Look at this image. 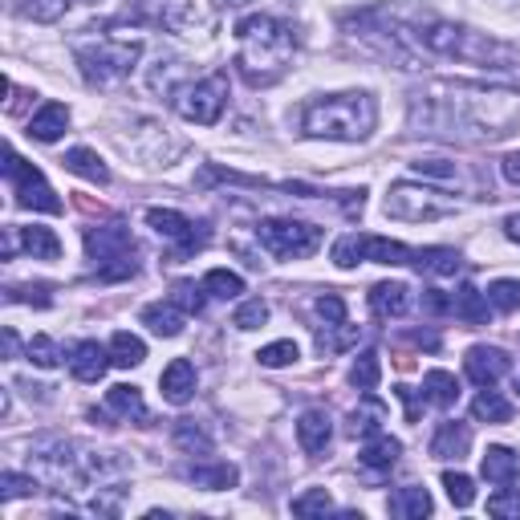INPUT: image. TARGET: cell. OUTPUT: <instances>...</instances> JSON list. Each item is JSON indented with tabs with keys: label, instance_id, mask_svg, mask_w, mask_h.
<instances>
[{
	"label": "cell",
	"instance_id": "48",
	"mask_svg": "<svg viewBox=\"0 0 520 520\" xmlns=\"http://www.w3.org/2000/svg\"><path fill=\"white\" fill-rule=\"evenodd\" d=\"M334 265H338V269H354V265H362L358 232H350V236H342V240L334 244Z\"/></svg>",
	"mask_w": 520,
	"mask_h": 520
},
{
	"label": "cell",
	"instance_id": "8",
	"mask_svg": "<svg viewBox=\"0 0 520 520\" xmlns=\"http://www.w3.org/2000/svg\"><path fill=\"white\" fill-rule=\"evenodd\" d=\"M175 110L187 118V122H195V126H212V122H220V114H224V106H228V74H208V78H200V82H187V86H179L175 90Z\"/></svg>",
	"mask_w": 520,
	"mask_h": 520
},
{
	"label": "cell",
	"instance_id": "25",
	"mask_svg": "<svg viewBox=\"0 0 520 520\" xmlns=\"http://www.w3.org/2000/svg\"><path fill=\"white\" fill-rule=\"evenodd\" d=\"M480 472H484V480H488V484L508 488V484H516L520 464H516V455H512L504 443H492V447L484 451V464H480Z\"/></svg>",
	"mask_w": 520,
	"mask_h": 520
},
{
	"label": "cell",
	"instance_id": "21",
	"mask_svg": "<svg viewBox=\"0 0 520 520\" xmlns=\"http://www.w3.org/2000/svg\"><path fill=\"white\" fill-rule=\"evenodd\" d=\"M411 265H415L419 273H427V277H455V273L464 269V260H460V252H455V248L431 244V248H415Z\"/></svg>",
	"mask_w": 520,
	"mask_h": 520
},
{
	"label": "cell",
	"instance_id": "17",
	"mask_svg": "<svg viewBox=\"0 0 520 520\" xmlns=\"http://www.w3.org/2000/svg\"><path fill=\"white\" fill-rule=\"evenodd\" d=\"M163 25L171 33H195V29H208L212 25V13L200 5V0H167Z\"/></svg>",
	"mask_w": 520,
	"mask_h": 520
},
{
	"label": "cell",
	"instance_id": "30",
	"mask_svg": "<svg viewBox=\"0 0 520 520\" xmlns=\"http://www.w3.org/2000/svg\"><path fill=\"white\" fill-rule=\"evenodd\" d=\"M171 443L187 455H212V435L204 423H195V419H179L171 427Z\"/></svg>",
	"mask_w": 520,
	"mask_h": 520
},
{
	"label": "cell",
	"instance_id": "4",
	"mask_svg": "<svg viewBox=\"0 0 520 520\" xmlns=\"http://www.w3.org/2000/svg\"><path fill=\"white\" fill-rule=\"evenodd\" d=\"M74 57L82 65V78L98 90L106 86H118L122 78H130V70L139 65L143 57V41H126V37H98V41H78L74 45Z\"/></svg>",
	"mask_w": 520,
	"mask_h": 520
},
{
	"label": "cell",
	"instance_id": "38",
	"mask_svg": "<svg viewBox=\"0 0 520 520\" xmlns=\"http://www.w3.org/2000/svg\"><path fill=\"white\" fill-rule=\"evenodd\" d=\"M484 297H488L492 309H500V313H516V309H520V281H516V277H500V281L488 285Z\"/></svg>",
	"mask_w": 520,
	"mask_h": 520
},
{
	"label": "cell",
	"instance_id": "22",
	"mask_svg": "<svg viewBox=\"0 0 520 520\" xmlns=\"http://www.w3.org/2000/svg\"><path fill=\"white\" fill-rule=\"evenodd\" d=\"M143 325H151V334H159V338H179L187 325V313L167 297V301H155L143 309Z\"/></svg>",
	"mask_w": 520,
	"mask_h": 520
},
{
	"label": "cell",
	"instance_id": "45",
	"mask_svg": "<svg viewBox=\"0 0 520 520\" xmlns=\"http://www.w3.org/2000/svg\"><path fill=\"white\" fill-rule=\"evenodd\" d=\"M411 171L415 175H423V179H439V183H460V171H455V163H447V159H419V163H411Z\"/></svg>",
	"mask_w": 520,
	"mask_h": 520
},
{
	"label": "cell",
	"instance_id": "19",
	"mask_svg": "<svg viewBox=\"0 0 520 520\" xmlns=\"http://www.w3.org/2000/svg\"><path fill=\"white\" fill-rule=\"evenodd\" d=\"M106 366H114V362H110V350L98 342H78L70 350V370L78 382H98L106 374Z\"/></svg>",
	"mask_w": 520,
	"mask_h": 520
},
{
	"label": "cell",
	"instance_id": "12",
	"mask_svg": "<svg viewBox=\"0 0 520 520\" xmlns=\"http://www.w3.org/2000/svg\"><path fill=\"white\" fill-rule=\"evenodd\" d=\"M399 455H403V443H399V439H390L386 431H374V435H366V443H362V451H358V464L378 480V476H386L390 468L399 464Z\"/></svg>",
	"mask_w": 520,
	"mask_h": 520
},
{
	"label": "cell",
	"instance_id": "20",
	"mask_svg": "<svg viewBox=\"0 0 520 520\" xmlns=\"http://www.w3.org/2000/svg\"><path fill=\"white\" fill-rule=\"evenodd\" d=\"M65 126H70V110H65L61 102H45L33 118H29V130L25 135L37 139V143H57L65 135Z\"/></svg>",
	"mask_w": 520,
	"mask_h": 520
},
{
	"label": "cell",
	"instance_id": "32",
	"mask_svg": "<svg viewBox=\"0 0 520 520\" xmlns=\"http://www.w3.org/2000/svg\"><path fill=\"white\" fill-rule=\"evenodd\" d=\"M472 415H476L480 423H508V419H512V403L500 395V390L484 386L480 395L472 399Z\"/></svg>",
	"mask_w": 520,
	"mask_h": 520
},
{
	"label": "cell",
	"instance_id": "26",
	"mask_svg": "<svg viewBox=\"0 0 520 520\" xmlns=\"http://www.w3.org/2000/svg\"><path fill=\"white\" fill-rule=\"evenodd\" d=\"M61 167L74 171V175H82V179H90V183H98V187L110 183V167H106L102 155L90 151V147H70V151H65V159H61Z\"/></svg>",
	"mask_w": 520,
	"mask_h": 520
},
{
	"label": "cell",
	"instance_id": "43",
	"mask_svg": "<svg viewBox=\"0 0 520 520\" xmlns=\"http://www.w3.org/2000/svg\"><path fill=\"white\" fill-rule=\"evenodd\" d=\"M301 358V350H297V342H273V346H265L256 354V362L260 366H269V370H281V366H293Z\"/></svg>",
	"mask_w": 520,
	"mask_h": 520
},
{
	"label": "cell",
	"instance_id": "40",
	"mask_svg": "<svg viewBox=\"0 0 520 520\" xmlns=\"http://www.w3.org/2000/svg\"><path fill=\"white\" fill-rule=\"evenodd\" d=\"M443 488H447V500L455 508H472L476 504V484L464 472H443Z\"/></svg>",
	"mask_w": 520,
	"mask_h": 520
},
{
	"label": "cell",
	"instance_id": "54",
	"mask_svg": "<svg viewBox=\"0 0 520 520\" xmlns=\"http://www.w3.org/2000/svg\"><path fill=\"white\" fill-rule=\"evenodd\" d=\"M504 236H508V240H512V244H520V212H516V216H508V220H504Z\"/></svg>",
	"mask_w": 520,
	"mask_h": 520
},
{
	"label": "cell",
	"instance_id": "53",
	"mask_svg": "<svg viewBox=\"0 0 520 520\" xmlns=\"http://www.w3.org/2000/svg\"><path fill=\"white\" fill-rule=\"evenodd\" d=\"M395 395L407 403V419L415 423V419H419V399H415V390H411V386H395Z\"/></svg>",
	"mask_w": 520,
	"mask_h": 520
},
{
	"label": "cell",
	"instance_id": "23",
	"mask_svg": "<svg viewBox=\"0 0 520 520\" xmlns=\"http://www.w3.org/2000/svg\"><path fill=\"white\" fill-rule=\"evenodd\" d=\"M358 244H362V260H374V265H411L415 260V248L386 236H358Z\"/></svg>",
	"mask_w": 520,
	"mask_h": 520
},
{
	"label": "cell",
	"instance_id": "18",
	"mask_svg": "<svg viewBox=\"0 0 520 520\" xmlns=\"http://www.w3.org/2000/svg\"><path fill=\"white\" fill-rule=\"evenodd\" d=\"M187 480L200 484V488H208V492H224V488H236V484H240V468L228 464V460H200V464L187 468Z\"/></svg>",
	"mask_w": 520,
	"mask_h": 520
},
{
	"label": "cell",
	"instance_id": "39",
	"mask_svg": "<svg viewBox=\"0 0 520 520\" xmlns=\"http://www.w3.org/2000/svg\"><path fill=\"white\" fill-rule=\"evenodd\" d=\"M269 321V301H260V297H248V301H240V309L232 313V325L236 330H260V325Z\"/></svg>",
	"mask_w": 520,
	"mask_h": 520
},
{
	"label": "cell",
	"instance_id": "37",
	"mask_svg": "<svg viewBox=\"0 0 520 520\" xmlns=\"http://www.w3.org/2000/svg\"><path fill=\"white\" fill-rule=\"evenodd\" d=\"M204 289H208L212 297H220V301H236V297L244 293V277L232 273V269H212V273L204 277Z\"/></svg>",
	"mask_w": 520,
	"mask_h": 520
},
{
	"label": "cell",
	"instance_id": "16",
	"mask_svg": "<svg viewBox=\"0 0 520 520\" xmlns=\"http://www.w3.org/2000/svg\"><path fill=\"white\" fill-rule=\"evenodd\" d=\"M330 439H334V419L325 411L313 407V411H305L297 419V443H301L305 455H321L325 447H330Z\"/></svg>",
	"mask_w": 520,
	"mask_h": 520
},
{
	"label": "cell",
	"instance_id": "34",
	"mask_svg": "<svg viewBox=\"0 0 520 520\" xmlns=\"http://www.w3.org/2000/svg\"><path fill=\"white\" fill-rule=\"evenodd\" d=\"M13 9L37 25H53L65 17V9H70V0H13Z\"/></svg>",
	"mask_w": 520,
	"mask_h": 520
},
{
	"label": "cell",
	"instance_id": "35",
	"mask_svg": "<svg viewBox=\"0 0 520 520\" xmlns=\"http://www.w3.org/2000/svg\"><path fill=\"white\" fill-rule=\"evenodd\" d=\"M358 338H362V330H358V325H350V321L325 325V330L317 334V350H321V354H342V350H350Z\"/></svg>",
	"mask_w": 520,
	"mask_h": 520
},
{
	"label": "cell",
	"instance_id": "27",
	"mask_svg": "<svg viewBox=\"0 0 520 520\" xmlns=\"http://www.w3.org/2000/svg\"><path fill=\"white\" fill-rule=\"evenodd\" d=\"M451 313L460 317L464 325H488L492 305H488V297H484L476 285H460V293L451 297Z\"/></svg>",
	"mask_w": 520,
	"mask_h": 520
},
{
	"label": "cell",
	"instance_id": "33",
	"mask_svg": "<svg viewBox=\"0 0 520 520\" xmlns=\"http://www.w3.org/2000/svg\"><path fill=\"white\" fill-rule=\"evenodd\" d=\"M143 358H147V342H143V338L126 334V330H118V334L110 338V362H114V366L130 370V366H139Z\"/></svg>",
	"mask_w": 520,
	"mask_h": 520
},
{
	"label": "cell",
	"instance_id": "13",
	"mask_svg": "<svg viewBox=\"0 0 520 520\" xmlns=\"http://www.w3.org/2000/svg\"><path fill=\"white\" fill-rule=\"evenodd\" d=\"M159 386H163V399L171 407H187L195 399V366L187 358H171L167 370L159 374Z\"/></svg>",
	"mask_w": 520,
	"mask_h": 520
},
{
	"label": "cell",
	"instance_id": "51",
	"mask_svg": "<svg viewBox=\"0 0 520 520\" xmlns=\"http://www.w3.org/2000/svg\"><path fill=\"white\" fill-rule=\"evenodd\" d=\"M423 309L435 313V317H439V313H451V297H443L439 289H427V293H423Z\"/></svg>",
	"mask_w": 520,
	"mask_h": 520
},
{
	"label": "cell",
	"instance_id": "2",
	"mask_svg": "<svg viewBox=\"0 0 520 520\" xmlns=\"http://www.w3.org/2000/svg\"><path fill=\"white\" fill-rule=\"evenodd\" d=\"M378 122V106L370 94L350 90V94H330L313 98L301 114V130L309 139H338V143H362Z\"/></svg>",
	"mask_w": 520,
	"mask_h": 520
},
{
	"label": "cell",
	"instance_id": "29",
	"mask_svg": "<svg viewBox=\"0 0 520 520\" xmlns=\"http://www.w3.org/2000/svg\"><path fill=\"white\" fill-rule=\"evenodd\" d=\"M423 403H431V407H455L460 403V382H455V374L427 370L423 374Z\"/></svg>",
	"mask_w": 520,
	"mask_h": 520
},
{
	"label": "cell",
	"instance_id": "7",
	"mask_svg": "<svg viewBox=\"0 0 520 520\" xmlns=\"http://www.w3.org/2000/svg\"><path fill=\"white\" fill-rule=\"evenodd\" d=\"M256 240L277 260H305V256H313L321 248V228L305 224V220H260Z\"/></svg>",
	"mask_w": 520,
	"mask_h": 520
},
{
	"label": "cell",
	"instance_id": "14",
	"mask_svg": "<svg viewBox=\"0 0 520 520\" xmlns=\"http://www.w3.org/2000/svg\"><path fill=\"white\" fill-rule=\"evenodd\" d=\"M472 451V427L460 423V419H447L435 427V439H431V455L435 460H464Z\"/></svg>",
	"mask_w": 520,
	"mask_h": 520
},
{
	"label": "cell",
	"instance_id": "55",
	"mask_svg": "<svg viewBox=\"0 0 520 520\" xmlns=\"http://www.w3.org/2000/svg\"><path fill=\"white\" fill-rule=\"evenodd\" d=\"M5 350H9V358H17V334L13 330H5Z\"/></svg>",
	"mask_w": 520,
	"mask_h": 520
},
{
	"label": "cell",
	"instance_id": "57",
	"mask_svg": "<svg viewBox=\"0 0 520 520\" xmlns=\"http://www.w3.org/2000/svg\"><path fill=\"white\" fill-rule=\"evenodd\" d=\"M516 390H520V378H516Z\"/></svg>",
	"mask_w": 520,
	"mask_h": 520
},
{
	"label": "cell",
	"instance_id": "5",
	"mask_svg": "<svg viewBox=\"0 0 520 520\" xmlns=\"http://www.w3.org/2000/svg\"><path fill=\"white\" fill-rule=\"evenodd\" d=\"M86 256L94 265V277L102 285H114V281H130L139 273V244L130 236L126 224H98V228H86Z\"/></svg>",
	"mask_w": 520,
	"mask_h": 520
},
{
	"label": "cell",
	"instance_id": "10",
	"mask_svg": "<svg viewBox=\"0 0 520 520\" xmlns=\"http://www.w3.org/2000/svg\"><path fill=\"white\" fill-rule=\"evenodd\" d=\"M147 224L171 244V260H183L191 252H200L208 244V224H191L183 212H171V208H151L147 212Z\"/></svg>",
	"mask_w": 520,
	"mask_h": 520
},
{
	"label": "cell",
	"instance_id": "31",
	"mask_svg": "<svg viewBox=\"0 0 520 520\" xmlns=\"http://www.w3.org/2000/svg\"><path fill=\"white\" fill-rule=\"evenodd\" d=\"M17 240H21V248L33 256V260H57L61 256V240L49 232V228H17Z\"/></svg>",
	"mask_w": 520,
	"mask_h": 520
},
{
	"label": "cell",
	"instance_id": "47",
	"mask_svg": "<svg viewBox=\"0 0 520 520\" xmlns=\"http://www.w3.org/2000/svg\"><path fill=\"white\" fill-rule=\"evenodd\" d=\"M382 415H386V411H382L378 403H366V411H354V419H350V431L366 439V435L382 431Z\"/></svg>",
	"mask_w": 520,
	"mask_h": 520
},
{
	"label": "cell",
	"instance_id": "50",
	"mask_svg": "<svg viewBox=\"0 0 520 520\" xmlns=\"http://www.w3.org/2000/svg\"><path fill=\"white\" fill-rule=\"evenodd\" d=\"M317 317H321L325 325H342V321H346V301H342L338 293H321V297H317Z\"/></svg>",
	"mask_w": 520,
	"mask_h": 520
},
{
	"label": "cell",
	"instance_id": "9",
	"mask_svg": "<svg viewBox=\"0 0 520 520\" xmlns=\"http://www.w3.org/2000/svg\"><path fill=\"white\" fill-rule=\"evenodd\" d=\"M5 179H9V187H13V195H17V208H29V212H49V216H57V212H61L57 191L45 183V175H41L33 163H25L13 147H5Z\"/></svg>",
	"mask_w": 520,
	"mask_h": 520
},
{
	"label": "cell",
	"instance_id": "42",
	"mask_svg": "<svg viewBox=\"0 0 520 520\" xmlns=\"http://www.w3.org/2000/svg\"><path fill=\"white\" fill-rule=\"evenodd\" d=\"M330 508H334V500H330L325 488H309V492H301L293 500V516H325Z\"/></svg>",
	"mask_w": 520,
	"mask_h": 520
},
{
	"label": "cell",
	"instance_id": "15",
	"mask_svg": "<svg viewBox=\"0 0 520 520\" xmlns=\"http://www.w3.org/2000/svg\"><path fill=\"white\" fill-rule=\"evenodd\" d=\"M411 309V289L403 285V281H378L374 289H370V313L378 317V321H395V317H403Z\"/></svg>",
	"mask_w": 520,
	"mask_h": 520
},
{
	"label": "cell",
	"instance_id": "11",
	"mask_svg": "<svg viewBox=\"0 0 520 520\" xmlns=\"http://www.w3.org/2000/svg\"><path fill=\"white\" fill-rule=\"evenodd\" d=\"M464 370H468V378L476 386H496L512 370V358L500 346H472L468 358H464Z\"/></svg>",
	"mask_w": 520,
	"mask_h": 520
},
{
	"label": "cell",
	"instance_id": "6",
	"mask_svg": "<svg viewBox=\"0 0 520 520\" xmlns=\"http://www.w3.org/2000/svg\"><path fill=\"white\" fill-rule=\"evenodd\" d=\"M382 208H386V216L407 220V224H435L443 216H455V200H447V195H439L435 187H423V183H390Z\"/></svg>",
	"mask_w": 520,
	"mask_h": 520
},
{
	"label": "cell",
	"instance_id": "28",
	"mask_svg": "<svg viewBox=\"0 0 520 520\" xmlns=\"http://www.w3.org/2000/svg\"><path fill=\"white\" fill-rule=\"evenodd\" d=\"M390 516H403V520H423V516H431V496H427V488H419V484H407V488H399L395 496H390Z\"/></svg>",
	"mask_w": 520,
	"mask_h": 520
},
{
	"label": "cell",
	"instance_id": "36",
	"mask_svg": "<svg viewBox=\"0 0 520 520\" xmlns=\"http://www.w3.org/2000/svg\"><path fill=\"white\" fill-rule=\"evenodd\" d=\"M378 378H382V358H378L374 350H362V354L354 358V366H350V386H354V390H374Z\"/></svg>",
	"mask_w": 520,
	"mask_h": 520
},
{
	"label": "cell",
	"instance_id": "52",
	"mask_svg": "<svg viewBox=\"0 0 520 520\" xmlns=\"http://www.w3.org/2000/svg\"><path fill=\"white\" fill-rule=\"evenodd\" d=\"M500 171H504V179H508L512 187H520V151H512V155H504V163H500Z\"/></svg>",
	"mask_w": 520,
	"mask_h": 520
},
{
	"label": "cell",
	"instance_id": "44",
	"mask_svg": "<svg viewBox=\"0 0 520 520\" xmlns=\"http://www.w3.org/2000/svg\"><path fill=\"white\" fill-rule=\"evenodd\" d=\"M204 285H195V281H179L175 289H171V301L191 317V313H204Z\"/></svg>",
	"mask_w": 520,
	"mask_h": 520
},
{
	"label": "cell",
	"instance_id": "46",
	"mask_svg": "<svg viewBox=\"0 0 520 520\" xmlns=\"http://www.w3.org/2000/svg\"><path fill=\"white\" fill-rule=\"evenodd\" d=\"M33 492H37V480H33V476L0 472V496H5V500H21V496H33Z\"/></svg>",
	"mask_w": 520,
	"mask_h": 520
},
{
	"label": "cell",
	"instance_id": "24",
	"mask_svg": "<svg viewBox=\"0 0 520 520\" xmlns=\"http://www.w3.org/2000/svg\"><path fill=\"white\" fill-rule=\"evenodd\" d=\"M106 411L118 415V419H135V423H143V427H147V419H151V411H147V403H143V395H139V386H110V390H106Z\"/></svg>",
	"mask_w": 520,
	"mask_h": 520
},
{
	"label": "cell",
	"instance_id": "3",
	"mask_svg": "<svg viewBox=\"0 0 520 520\" xmlns=\"http://www.w3.org/2000/svg\"><path fill=\"white\" fill-rule=\"evenodd\" d=\"M415 45H423L427 53L435 57H455V61H472V65H488V70H504V65L516 61V53L488 37V33H476L468 25H455V21H439V17H423L415 29H411Z\"/></svg>",
	"mask_w": 520,
	"mask_h": 520
},
{
	"label": "cell",
	"instance_id": "49",
	"mask_svg": "<svg viewBox=\"0 0 520 520\" xmlns=\"http://www.w3.org/2000/svg\"><path fill=\"white\" fill-rule=\"evenodd\" d=\"M488 512H492V516H500V520L520 516V488H512V484H508V492L488 496Z\"/></svg>",
	"mask_w": 520,
	"mask_h": 520
},
{
	"label": "cell",
	"instance_id": "1",
	"mask_svg": "<svg viewBox=\"0 0 520 520\" xmlns=\"http://www.w3.org/2000/svg\"><path fill=\"white\" fill-rule=\"evenodd\" d=\"M236 70L248 86H273L289 74L293 53H297V37L285 21L277 17H244L236 25Z\"/></svg>",
	"mask_w": 520,
	"mask_h": 520
},
{
	"label": "cell",
	"instance_id": "56",
	"mask_svg": "<svg viewBox=\"0 0 520 520\" xmlns=\"http://www.w3.org/2000/svg\"><path fill=\"white\" fill-rule=\"evenodd\" d=\"M224 5H228V9H240V5H248V0H224Z\"/></svg>",
	"mask_w": 520,
	"mask_h": 520
},
{
	"label": "cell",
	"instance_id": "41",
	"mask_svg": "<svg viewBox=\"0 0 520 520\" xmlns=\"http://www.w3.org/2000/svg\"><path fill=\"white\" fill-rule=\"evenodd\" d=\"M25 358H29L33 366H41V370H53V366L61 362V350H57V342H53L49 334H37V338H29V346H25Z\"/></svg>",
	"mask_w": 520,
	"mask_h": 520
}]
</instances>
